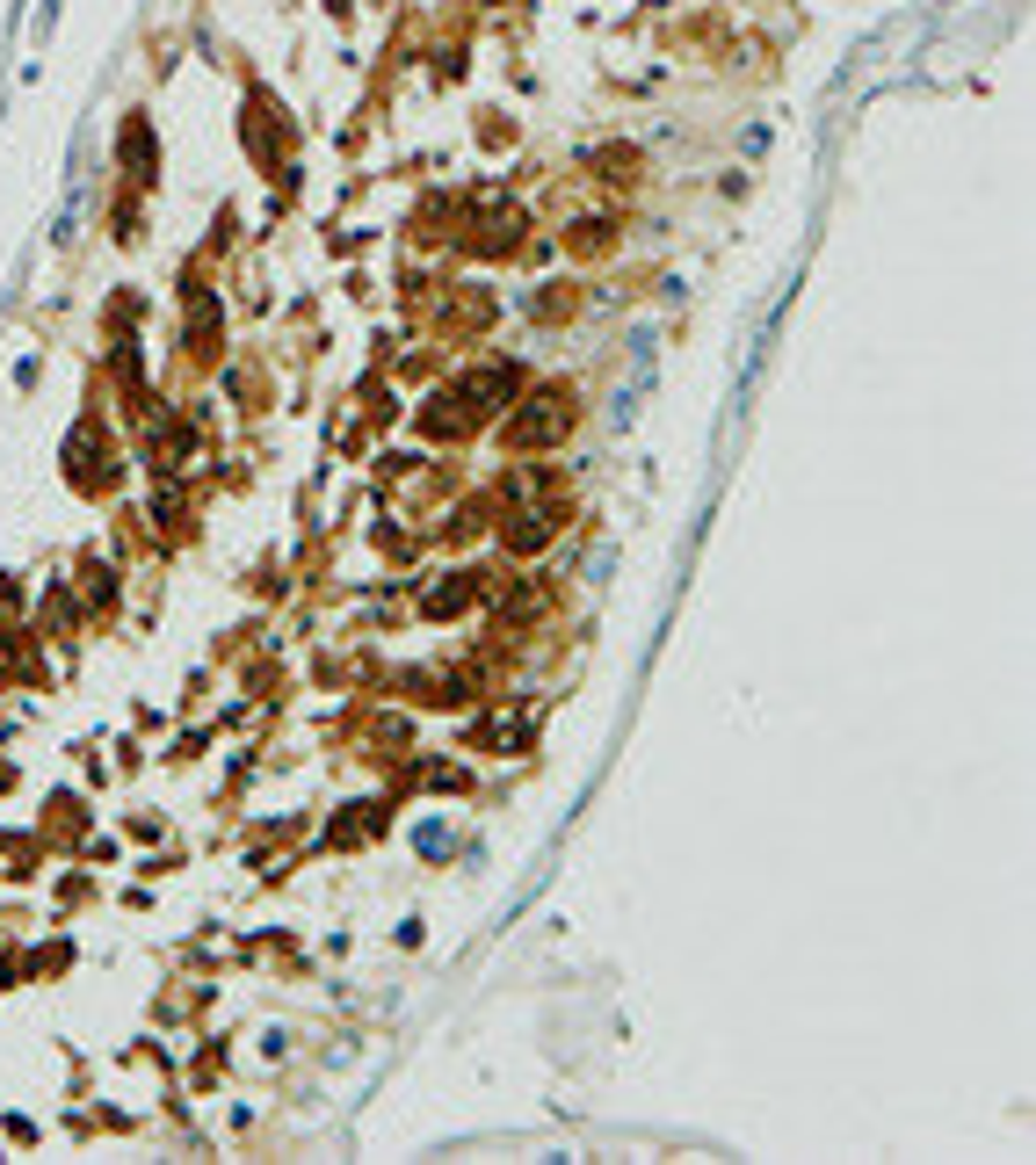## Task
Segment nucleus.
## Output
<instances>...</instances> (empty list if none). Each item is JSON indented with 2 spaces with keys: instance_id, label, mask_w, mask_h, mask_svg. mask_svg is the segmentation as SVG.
<instances>
[{
  "instance_id": "nucleus-4",
  "label": "nucleus",
  "mask_w": 1036,
  "mask_h": 1165,
  "mask_svg": "<svg viewBox=\"0 0 1036 1165\" xmlns=\"http://www.w3.org/2000/svg\"><path fill=\"white\" fill-rule=\"evenodd\" d=\"M117 160L131 167V181H153V167H160V145H153V123L131 109L124 123H117Z\"/></svg>"
},
{
  "instance_id": "nucleus-10",
  "label": "nucleus",
  "mask_w": 1036,
  "mask_h": 1165,
  "mask_svg": "<svg viewBox=\"0 0 1036 1165\" xmlns=\"http://www.w3.org/2000/svg\"><path fill=\"white\" fill-rule=\"evenodd\" d=\"M479 738H486V746H500V753H522V746H530V731H522V724H479Z\"/></svg>"
},
{
  "instance_id": "nucleus-8",
  "label": "nucleus",
  "mask_w": 1036,
  "mask_h": 1165,
  "mask_svg": "<svg viewBox=\"0 0 1036 1165\" xmlns=\"http://www.w3.org/2000/svg\"><path fill=\"white\" fill-rule=\"evenodd\" d=\"M609 232H617L609 218H581V225L566 232V246H573V254H609Z\"/></svg>"
},
{
  "instance_id": "nucleus-6",
  "label": "nucleus",
  "mask_w": 1036,
  "mask_h": 1165,
  "mask_svg": "<svg viewBox=\"0 0 1036 1165\" xmlns=\"http://www.w3.org/2000/svg\"><path fill=\"white\" fill-rule=\"evenodd\" d=\"M551 543V507H515L507 515V551H543Z\"/></svg>"
},
{
  "instance_id": "nucleus-1",
  "label": "nucleus",
  "mask_w": 1036,
  "mask_h": 1165,
  "mask_svg": "<svg viewBox=\"0 0 1036 1165\" xmlns=\"http://www.w3.org/2000/svg\"><path fill=\"white\" fill-rule=\"evenodd\" d=\"M515 384H522V369H515V362H486V369H479V377H464L456 392H443V399L420 405V435L450 442V435H464V428H479L500 399H515Z\"/></svg>"
},
{
  "instance_id": "nucleus-2",
  "label": "nucleus",
  "mask_w": 1036,
  "mask_h": 1165,
  "mask_svg": "<svg viewBox=\"0 0 1036 1165\" xmlns=\"http://www.w3.org/2000/svg\"><path fill=\"white\" fill-rule=\"evenodd\" d=\"M566 428H573V392H566V384H543L537 399L515 413L507 442H515V449H551L558 435H566Z\"/></svg>"
},
{
  "instance_id": "nucleus-3",
  "label": "nucleus",
  "mask_w": 1036,
  "mask_h": 1165,
  "mask_svg": "<svg viewBox=\"0 0 1036 1165\" xmlns=\"http://www.w3.org/2000/svg\"><path fill=\"white\" fill-rule=\"evenodd\" d=\"M66 464H73V485H81V492H102V485H109V471H102V464H109L102 420H81V428H73V449H66Z\"/></svg>"
},
{
  "instance_id": "nucleus-9",
  "label": "nucleus",
  "mask_w": 1036,
  "mask_h": 1165,
  "mask_svg": "<svg viewBox=\"0 0 1036 1165\" xmlns=\"http://www.w3.org/2000/svg\"><path fill=\"white\" fill-rule=\"evenodd\" d=\"M81 594H87V608H109V594H117V579H109V564H81Z\"/></svg>"
},
{
  "instance_id": "nucleus-7",
  "label": "nucleus",
  "mask_w": 1036,
  "mask_h": 1165,
  "mask_svg": "<svg viewBox=\"0 0 1036 1165\" xmlns=\"http://www.w3.org/2000/svg\"><path fill=\"white\" fill-rule=\"evenodd\" d=\"M189 341H196V355H218V305H210L204 290L189 297Z\"/></svg>"
},
{
  "instance_id": "nucleus-5",
  "label": "nucleus",
  "mask_w": 1036,
  "mask_h": 1165,
  "mask_svg": "<svg viewBox=\"0 0 1036 1165\" xmlns=\"http://www.w3.org/2000/svg\"><path fill=\"white\" fill-rule=\"evenodd\" d=\"M479 587H486L479 572H443V587H428V594H420V615H428V623H450L456 608L479 602Z\"/></svg>"
},
{
  "instance_id": "nucleus-11",
  "label": "nucleus",
  "mask_w": 1036,
  "mask_h": 1165,
  "mask_svg": "<svg viewBox=\"0 0 1036 1165\" xmlns=\"http://www.w3.org/2000/svg\"><path fill=\"white\" fill-rule=\"evenodd\" d=\"M566 312H573V297H566V282H551L537 297V319H566Z\"/></svg>"
}]
</instances>
